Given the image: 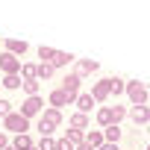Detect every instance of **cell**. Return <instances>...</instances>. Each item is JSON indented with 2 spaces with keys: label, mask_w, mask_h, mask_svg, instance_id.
<instances>
[{
  "label": "cell",
  "mask_w": 150,
  "mask_h": 150,
  "mask_svg": "<svg viewBox=\"0 0 150 150\" xmlns=\"http://www.w3.org/2000/svg\"><path fill=\"white\" fill-rule=\"evenodd\" d=\"M124 115H127L124 106H100L97 109V124L100 127H115V124L124 121Z\"/></svg>",
  "instance_id": "cell-1"
},
{
  "label": "cell",
  "mask_w": 150,
  "mask_h": 150,
  "mask_svg": "<svg viewBox=\"0 0 150 150\" xmlns=\"http://www.w3.org/2000/svg\"><path fill=\"white\" fill-rule=\"evenodd\" d=\"M127 97H129L132 106H144L147 103V86L138 83V80H129L127 83Z\"/></svg>",
  "instance_id": "cell-2"
},
{
  "label": "cell",
  "mask_w": 150,
  "mask_h": 150,
  "mask_svg": "<svg viewBox=\"0 0 150 150\" xmlns=\"http://www.w3.org/2000/svg\"><path fill=\"white\" fill-rule=\"evenodd\" d=\"M3 129H9V132H15V135H27L30 121H27L21 112H12L9 118H3Z\"/></svg>",
  "instance_id": "cell-3"
},
{
  "label": "cell",
  "mask_w": 150,
  "mask_h": 150,
  "mask_svg": "<svg viewBox=\"0 0 150 150\" xmlns=\"http://www.w3.org/2000/svg\"><path fill=\"white\" fill-rule=\"evenodd\" d=\"M80 86H83V77H80V74H68V77L62 80V91L71 97V103L80 97Z\"/></svg>",
  "instance_id": "cell-4"
},
{
  "label": "cell",
  "mask_w": 150,
  "mask_h": 150,
  "mask_svg": "<svg viewBox=\"0 0 150 150\" xmlns=\"http://www.w3.org/2000/svg\"><path fill=\"white\" fill-rule=\"evenodd\" d=\"M0 71H3L6 77H15V74H21V59L12 56V53H0Z\"/></svg>",
  "instance_id": "cell-5"
},
{
  "label": "cell",
  "mask_w": 150,
  "mask_h": 150,
  "mask_svg": "<svg viewBox=\"0 0 150 150\" xmlns=\"http://www.w3.org/2000/svg\"><path fill=\"white\" fill-rule=\"evenodd\" d=\"M41 106H44V100H41V97H27V100L21 103V115L30 121L33 115H38V112H41Z\"/></svg>",
  "instance_id": "cell-6"
},
{
  "label": "cell",
  "mask_w": 150,
  "mask_h": 150,
  "mask_svg": "<svg viewBox=\"0 0 150 150\" xmlns=\"http://www.w3.org/2000/svg\"><path fill=\"white\" fill-rule=\"evenodd\" d=\"M3 44H6V53H12V56H18V59L27 53V41H21V38H6Z\"/></svg>",
  "instance_id": "cell-7"
},
{
  "label": "cell",
  "mask_w": 150,
  "mask_h": 150,
  "mask_svg": "<svg viewBox=\"0 0 150 150\" xmlns=\"http://www.w3.org/2000/svg\"><path fill=\"white\" fill-rule=\"evenodd\" d=\"M47 100H50V109H59V112H62V106H68V103H71V97H68L62 88L50 91V97H47Z\"/></svg>",
  "instance_id": "cell-8"
},
{
  "label": "cell",
  "mask_w": 150,
  "mask_h": 150,
  "mask_svg": "<svg viewBox=\"0 0 150 150\" xmlns=\"http://www.w3.org/2000/svg\"><path fill=\"white\" fill-rule=\"evenodd\" d=\"M91 97H94V103H100V100H106V97H109V77H106V80H100V83H94Z\"/></svg>",
  "instance_id": "cell-9"
},
{
  "label": "cell",
  "mask_w": 150,
  "mask_h": 150,
  "mask_svg": "<svg viewBox=\"0 0 150 150\" xmlns=\"http://www.w3.org/2000/svg\"><path fill=\"white\" fill-rule=\"evenodd\" d=\"M129 118L135 124H150V106H132L129 109Z\"/></svg>",
  "instance_id": "cell-10"
},
{
  "label": "cell",
  "mask_w": 150,
  "mask_h": 150,
  "mask_svg": "<svg viewBox=\"0 0 150 150\" xmlns=\"http://www.w3.org/2000/svg\"><path fill=\"white\" fill-rule=\"evenodd\" d=\"M100 68V62L97 59H77V74L83 77V74H94Z\"/></svg>",
  "instance_id": "cell-11"
},
{
  "label": "cell",
  "mask_w": 150,
  "mask_h": 150,
  "mask_svg": "<svg viewBox=\"0 0 150 150\" xmlns=\"http://www.w3.org/2000/svg\"><path fill=\"white\" fill-rule=\"evenodd\" d=\"M74 103H77V109H80V115H88V112L94 109V97H91V94H80V97L74 100Z\"/></svg>",
  "instance_id": "cell-12"
},
{
  "label": "cell",
  "mask_w": 150,
  "mask_h": 150,
  "mask_svg": "<svg viewBox=\"0 0 150 150\" xmlns=\"http://www.w3.org/2000/svg\"><path fill=\"white\" fill-rule=\"evenodd\" d=\"M103 138H106V144H118V141L124 138V132H121V127L115 124V127H106V129H103Z\"/></svg>",
  "instance_id": "cell-13"
},
{
  "label": "cell",
  "mask_w": 150,
  "mask_h": 150,
  "mask_svg": "<svg viewBox=\"0 0 150 150\" xmlns=\"http://www.w3.org/2000/svg\"><path fill=\"white\" fill-rule=\"evenodd\" d=\"M71 62H74V56H71V53H62V50H56V56H53L50 68L56 71V68H65V65H71Z\"/></svg>",
  "instance_id": "cell-14"
},
{
  "label": "cell",
  "mask_w": 150,
  "mask_h": 150,
  "mask_svg": "<svg viewBox=\"0 0 150 150\" xmlns=\"http://www.w3.org/2000/svg\"><path fill=\"white\" fill-rule=\"evenodd\" d=\"M41 121H47L50 127H59V124H62V112H59V109H44V112H41Z\"/></svg>",
  "instance_id": "cell-15"
},
{
  "label": "cell",
  "mask_w": 150,
  "mask_h": 150,
  "mask_svg": "<svg viewBox=\"0 0 150 150\" xmlns=\"http://www.w3.org/2000/svg\"><path fill=\"white\" fill-rule=\"evenodd\" d=\"M86 144L97 150V147H103V144H106V138H103V132H100V129H91V132L86 135Z\"/></svg>",
  "instance_id": "cell-16"
},
{
  "label": "cell",
  "mask_w": 150,
  "mask_h": 150,
  "mask_svg": "<svg viewBox=\"0 0 150 150\" xmlns=\"http://www.w3.org/2000/svg\"><path fill=\"white\" fill-rule=\"evenodd\" d=\"M65 141H68L71 147H80V144L86 141V135H83L80 129H68V132H65Z\"/></svg>",
  "instance_id": "cell-17"
},
{
  "label": "cell",
  "mask_w": 150,
  "mask_h": 150,
  "mask_svg": "<svg viewBox=\"0 0 150 150\" xmlns=\"http://www.w3.org/2000/svg\"><path fill=\"white\" fill-rule=\"evenodd\" d=\"M35 74H38V65H33V62H21V77H24V83H27V80H35Z\"/></svg>",
  "instance_id": "cell-18"
},
{
  "label": "cell",
  "mask_w": 150,
  "mask_h": 150,
  "mask_svg": "<svg viewBox=\"0 0 150 150\" xmlns=\"http://www.w3.org/2000/svg\"><path fill=\"white\" fill-rule=\"evenodd\" d=\"M124 91H127V83H124V80H118V77H109V94H115V97H118V94H124Z\"/></svg>",
  "instance_id": "cell-19"
},
{
  "label": "cell",
  "mask_w": 150,
  "mask_h": 150,
  "mask_svg": "<svg viewBox=\"0 0 150 150\" xmlns=\"http://www.w3.org/2000/svg\"><path fill=\"white\" fill-rule=\"evenodd\" d=\"M30 147H35L30 135H15V141H12V150H30Z\"/></svg>",
  "instance_id": "cell-20"
},
{
  "label": "cell",
  "mask_w": 150,
  "mask_h": 150,
  "mask_svg": "<svg viewBox=\"0 0 150 150\" xmlns=\"http://www.w3.org/2000/svg\"><path fill=\"white\" fill-rule=\"evenodd\" d=\"M71 127L83 132V129L88 127V115H80V112H74V115H71Z\"/></svg>",
  "instance_id": "cell-21"
},
{
  "label": "cell",
  "mask_w": 150,
  "mask_h": 150,
  "mask_svg": "<svg viewBox=\"0 0 150 150\" xmlns=\"http://www.w3.org/2000/svg\"><path fill=\"white\" fill-rule=\"evenodd\" d=\"M53 56H56V50H53V47H38V59H41V65H50V62H53Z\"/></svg>",
  "instance_id": "cell-22"
},
{
  "label": "cell",
  "mask_w": 150,
  "mask_h": 150,
  "mask_svg": "<svg viewBox=\"0 0 150 150\" xmlns=\"http://www.w3.org/2000/svg\"><path fill=\"white\" fill-rule=\"evenodd\" d=\"M21 88L27 91V97H38V80H27L21 83Z\"/></svg>",
  "instance_id": "cell-23"
},
{
  "label": "cell",
  "mask_w": 150,
  "mask_h": 150,
  "mask_svg": "<svg viewBox=\"0 0 150 150\" xmlns=\"http://www.w3.org/2000/svg\"><path fill=\"white\" fill-rule=\"evenodd\" d=\"M50 77H53V68H50V65H38V74H35V80L41 83V80H50Z\"/></svg>",
  "instance_id": "cell-24"
},
{
  "label": "cell",
  "mask_w": 150,
  "mask_h": 150,
  "mask_svg": "<svg viewBox=\"0 0 150 150\" xmlns=\"http://www.w3.org/2000/svg\"><path fill=\"white\" fill-rule=\"evenodd\" d=\"M21 83H24V80L18 77V74H15V77H3V86H6V88H21Z\"/></svg>",
  "instance_id": "cell-25"
},
{
  "label": "cell",
  "mask_w": 150,
  "mask_h": 150,
  "mask_svg": "<svg viewBox=\"0 0 150 150\" xmlns=\"http://www.w3.org/2000/svg\"><path fill=\"white\" fill-rule=\"evenodd\" d=\"M9 115H12V103L0 97V118H9Z\"/></svg>",
  "instance_id": "cell-26"
},
{
  "label": "cell",
  "mask_w": 150,
  "mask_h": 150,
  "mask_svg": "<svg viewBox=\"0 0 150 150\" xmlns=\"http://www.w3.org/2000/svg\"><path fill=\"white\" fill-rule=\"evenodd\" d=\"M38 150H56V141L53 138H41L38 141Z\"/></svg>",
  "instance_id": "cell-27"
},
{
  "label": "cell",
  "mask_w": 150,
  "mask_h": 150,
  "mask_svg": "<svg viewBox=\"0 0 150 150\" xmlns=\"http://www.w3.org/2000/svg\"><path fill=\"white\" fill-rule=\"evenodd\" d=\"M6 147H9V135H6V132H0V150H6Z\"/></svg>",
  "instance_id": "cell-28"
},
{
  "label": "cell",
  "mask_w": 150,
  "mask_h": 150,
  "mask_svg": "<svg viewBox=\"0 0 150 150\" xmlns=\"http://www.w3.org/2000/svg\"><path fill=\"white\" fill-rule=\"evenodd\" d=\"M97 150H118V144H103V147H97Z\"/></svg>",
  "instance_id": "cell-29"
},
{
  "label": "cell",
  "mask_w": 150,
  "mask_h": 150,
  "mask_svg": "<svg viewBox=\"0 0 150 150\" xmlns=\"http://www.w3.org/2000/svg\"><path fill=\"white\" fill-rule=\"evenodd\" d=\"M77 150H94V147H88V144H86V141H83V144H80V147H77Z\"/></svg>",
  "instance_id": "cell-30"
},
{
  "label": "cell",
  "mask_w": 150,
  "mask_h": 150,
  "mask_svg": "<svg viewBox=\"0 0 150 150\" xmlns=\"http://www.w3.org/2000/svg\"><path fill=\"white\" fill-rule=\"evenodd\" d=\"M30 150H38V147H30Z\"/></svg>",
  "instance_id": "cell-31"
},
{
  "label": "cell",
  "mask_w": 150,
  "mask_h": 150,
  "mask_svg": "<svg viewBox=\"0 0 150 150\" xmlns=\"http://www.w3.org/2000/svg\"><path fill=\"white\" fill-rule=\"evenodd\" d=\"M147 132H150V124H147Z\"/></svg>",
  "instance_id": "cell-32"
},
{
  "label": "cell",
  "mask_w": 150,
  "mask_h": 150,
  "mask_svg": "<svg viewBox=\"0 0 150 150\" xmlns=\"http://www.w3.org/2000/svg\"><path fill=\"white\" fill-rule=\"evenodd\" d=\"M6 150H12V144H9V147H6Z\"/></svg>",
  "instance_id": "cell-33"
},
{
  "label": "cell",
  "mask_w": 150,
  "mask_h": 150,
  "mask_svg": "<svg viewBox=\"0 0 150 150\" xmlns=\"http://www.w3.org/2000/svg\"><path fill=\"white\" fill-rule=\"evenodd\" d=\"M0 44H3V38H0Z\"/></svg>",
  "instance_id": "cell-34"
},
{
  "label": "cell",
  "mask_w": 150,
  "mask_h": 150,
  "mask_svg": "<svg viewBox=\"0 0 150 150\" xmlns=\"http://www.w3.org/2000/svg\"><path fill=\"white\" fill-rule=\"evenodd\" d=\"M147 150H150V147H147Z\"/></svg>",
  "instance_id": "cell-35"
}]
</instances>
